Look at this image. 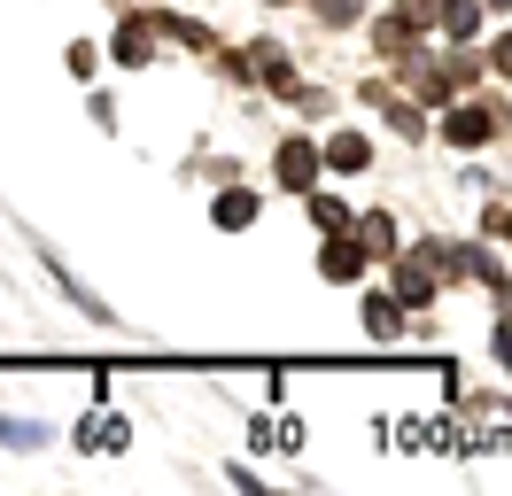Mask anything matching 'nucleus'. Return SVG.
I'll return each instance as SVG.
<instances>
[]
</instances>
